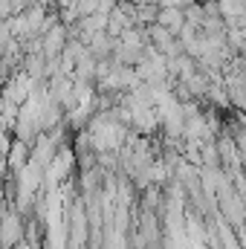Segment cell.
<instances>
[{
  "mask_svg": "<svg viewBox=\"0 0 246 249\" xmlns=\"http://www.w3.org/2000/svg\"><path fill=\"white\" fill-rule=\"evenodd\" d=\"M159 23H168L174 32L180 29V23H183V12L180 9H168V12H159Z\"/></svg>",
  "mask_w": 246,
  "mask_h": 249,
  "instance_id": "obj_1",
  "label": "cell"
},
{
  "mask_svg": "<svg viewBox=\"0 0 246 249\" xmlns=\"http://www.w3.org/2000/svg\"><path fill=\"white\" fill-rule=\"evenodd\" d=\"M9 162H12V165H20V162H23V142H18V145H15V151H12Z\"/></svg>",
  "mask_w": 246,
  "mask_h": 249,
  "instance_id": "obj_2",
  "label": "cell"
}]
</instances>
